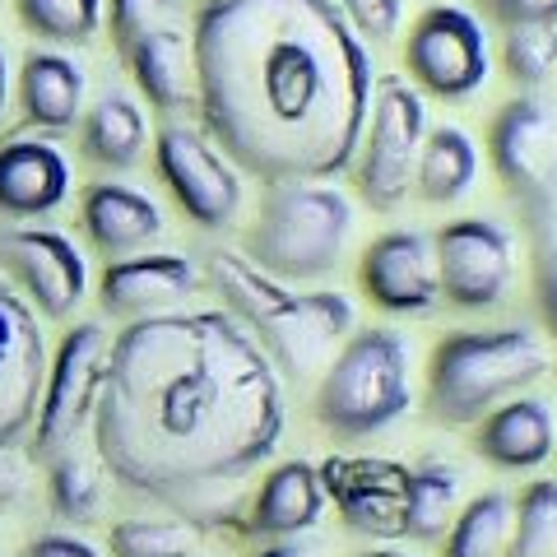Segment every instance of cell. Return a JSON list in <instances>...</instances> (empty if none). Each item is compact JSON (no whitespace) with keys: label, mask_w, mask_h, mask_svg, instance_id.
<instances>
[{"label":"cell","mask_w":557,"mask_h":557,"mask_svg":"<svg viewBox=\"0 0 557 557\" xmlns=\"http://www.w3.org/2000/svg\"><path fill=\"white\" fill-rule=\"evenodd\" d=\"M284 386L228 311L131 321L108 344L94 405L102 469L139 497L186 507L274 456Z\"/></svg>","instance_id":"1"},{"label":"cell","mask_w":557,"mask_h":557,"mask_svg":"<svg viewBox=\"0 0 557 557\" xmlns=\"http://www.w3.org/2000/svg\"><path fill=\"white\" fill-rule=\"evenodd\" d=\"M205 135L260 182H325L358 153L372 57L330 0H205L190 28Z\"/></svg>","instance_id":"2"},{"label":"cell","mask_w":557,"mask_h":557,"mask_svg":"<svg viewBox=\"0 0 557 557\" xmlns=\"http://www.w3.org/2000/svg\"><path fill=\"white\" fill-rule=\"evenodd\" d=\"M209 284L228 302V317L260 344L270 368L288 381L325 372L354 325V307L344 293H288L237 251L209 256Z\"/></svg>","instance_id":"3"},{"label":"cell","mask_w":557,"mask_h":557,"mask_svg":"<svg viewBox=\"0 0 557 557\" xmlns=\"http://www.w3.org/2000/svg\"><path fill=\"white\" fill-rule=\"evenodd\" d=\"M548 372V348L525 325L460 330L432 348L428 409L446 428H474L497 405L525 395Z\"/></svg>","instance_id":"4"},{"label":"cell","mask_w":557,"mask_h":557,"mask_svg":"<svg viewBox=\"0 0 557 557\" xmlns=\"http://www.w3.org/2000/svg\"><path fill=\"white\" fill-rule=\"evenodd\" d=\"M354 233V209L335 186L278 182L247 228V260L270 278H321L339 265Z\"/></svg>","instance_id":"5"},{"label":"cell","mask_w":557,"mask_h":557,"mask_svg":"<svg viewBox=\"0 0 557 557\" xmlns=\"http://www.w3.org/2000/svg\"><path fill=\"white\" fill-rule=\"evenodd\" d=\"M409 344L395 330H362L339 344L317 386V418L335 437H372L409 413Z\"/></svg>","instance_id":"6"},{"label":"cell","mask_w":557,"mask_h":557,"mask_svg":"<svg viewBox=\"0 0 557 557\" xmlns=\"http://www.w3.org/2000/svg\"><path fill=\"white\" fill-rule=\"evenodd\" d=\"M423 131H428V112L418 89L409 79L386 75L372 89L368 126H362L354 163H348L358 177V196L372 209H381V214L405 205L413 186L418 149H423Z\"/></svg>","instance_id":"7"},{"label":"cell","mask_w":557,"mask_h":557,"mask_svg":"<svg viewBox=\"0 0 557 557\" xmlns=\"http://www.w3.org/2000/svg\"><path fill=\"white\" fill-rule=\"evenodd\" d=\"M108 330L98 321H79L70 335L57 344V358L47 362L42 376V399L28 428L33 460H57L65 456L75 437L94 423V405L102 391V368H108Z\"/></svg>","instance_id":"8"},{"label":"cell","mask_w":557,"mask_h":557,"mask_svg":"<svg viewBox=\"0 0 557 557\" xmlns=\"http://www.w3.org/2000/svg\"><path fill=\"white\" fill-rule=\"evenodd\" d=\"M153 163H159V177L168 182L172 200L182 205V214L190 223L219 233L237 219L242 177L205 131L168 121V126L153 135Z\"/></svg>","instance_id":"9"},{"label":"cell","mask_w":557,"mask_h":557,"mask_svg":"<svg viewBox=\"0 0 557 557\" xmlns=\"http://www.w3.org/2000/svg\"><path fill=\"white\" fill-rule=\"evenodd\" d=\"M405 70L413 75L418 89L460 102L479 94L493 70V51L479 20L460 5H432L418 14L405 42Z\"/></svg>","instance_id":"10"},{"label":"cell","mask_w":557,"mask_h":557,"mask_svg":"<svg viewBox=\"0 0 557 557\" xmlns=\"http://www.w3.org/2000/svg\"><path fill=\"white\" fill-rule=\"evenodd\" d=\"M437 256V288L450 307L483 311L507 298L516 278V242L493 219H456L432 237Z\"/></svg>","instance_id":"11"},{"label":"cell","mask_w":557,"mask_h":557,"mask_svg":"<svg viewBox=\"0 0 557 557\" xmlns=\"http://www.w3.org/2000/svg\"><path fill=\"white\" fill-rule=\"evenodd\" d=\"M0 265L14 278V293H24L33 311L47 321L75 317V307L89 293V265L65 233L33 228V223H0Z\"/></svg>","instance_id":"12"},{"label":"cell","mask_w":557,"mask_h":557,"mask_svg":"<svg viewBox=\"0 0 557 557\" xmlns=\"http://www.w3.org/2000/svg\"><path fill=\"white\" fill-rule=\"evenodd\" d=\"M497 177L525 205L557 200V112L539 98H516L493 116L487 131Z\"/></svg>","instance_id":"13"},{"label":"cell","mask_w":557,"mask_h":557,"mask_svg":"<svg viewBox=\"0 0 557 557\" xmlns=\"http://www.w3.org/2000/svg\"><path fill=\"white\" fill-rule=\"evenodd\" d=\"M47 376V344L42 325L14 284L0 278V450H10L20 437H28L33 413L42 399Z\"/></svg>","instance_id":"14"},{"label":"cell","mask_w":557,"mask_h":557,"mask_svg":"<svg viewBox=\"0 0 557 557\" xmlns=\"http://www.w3.org/2000/svg\"><path fill=\"white\" fill-rule=\"evenodd\" d=\"M358 284L372 298V307L391 311V317H423L442 302L437 288V256H432V237L395 228L381 233L358 265Z\"/></svg>","instance_id":"15"},{"label":"cell","mask_w":557,"mask_h":557,"mask_svg":"<svg viewBox=\"0 0 557 557\" xmlns=\"http://www.w3.org/2000/svg\"><path fill=\"white\" fill-rule=\"evenodd\" d=\"M200 274L186 256L177 251H139V256H121L112 260L98 278V298L102 311L116 321H149V317H168L177 311L190 293H196Z\"/></svg>","instance_id":"16"},{"label":"cell","mask_w":557,"mask_h":557,"mask_svg":"<svg viewBox=\"0 0 557 557\" xmlns=\"http://www.w3.org/2000/svg\"><path fill=\"white\" fill-rule=\"evenodd\" d=\"M70 196V163L47 135H10L0 145V219L33 223Z\"/></svg>","instance_id":"17"},{"label":"cell","mask_w":557,"mask_h":557,"mask_svg":"<svg viewBox=\"0 0 557 557\" xmlns=\"http://www.w3.org/2000/svg\"><path fill=\"white\" fill-rule=\"evenodd\" d=\"M79 223L108 260L139 256L153 237L163 233L159 205H153L145 190L126 186V182H94L79 200Z\"/></svg>","instance_id":"18"},{"label":"cell","mask_w":557,"mask_h":557,"mask_svg":"<svg viewBox=\"0 0 557 557\" xmlns=\"http://www.w3.org/2000/svg\"><path fill=\"white\" fill-rule=\"evenodd\" d=\"M553 413L544 399L516 395L474 423V450L497 469H539L553 456Z\"/></svg>","instance_id":"19"},{"label":"cell","mask_w":557,"mask_h":557,"mask_svg":"<svg viewBox=\"0 0 557 557\" xmlns=\"http://www.w3.org/2000/svg\"><path fill=\"white\" fill-rule=\"evenodd\" d=\"M325 511V479L317 465L288 460L270 469V479L260 483V493L251 502L247 534L256 539H298L321 520Z\"/></svg>","instance_id":"20"},{"label":"cell","mask_w":557,"mask_h":557,"mask_svg":"<svg viewBox=\"0 0 557 557\" xmlns=\"http://www.w3.org/2000/svg\"><path fill=\"white\" fill-rule=\"evenodd\" d=\"M121 61L135 75V89L159 112L196 108V70H190V38L182 28H153L139 42L121 51Z\"/></svg>","instance_id":"21"},{"label":"cell","mask_w":557,"mask_h":557,"mask_svg":"<svg viewBox=\"0 0 557 557\" xmlns=\"http://www.w3.org/2000/svg\"><path fill=\"white\" fill-rule=\"evenodd\" d=\"M20 112L42 135L70 131L84 116V70L61 51H28L20 61Z\"/></svg>","instance_id":"22"},{"label":"cell","mask_w":557,"mask_h":557,"mask_svg":"<svg viewBox=\"0 0 557 557\" xmlns=\"http://www.w3.org/2000/svg\"><path fill=\"white\" fill-rule=\"evenodd\" d=\"M145 145H149V126H145V112L135 108L126 94H108L98 98L89 112L79 116V149L84 159L108 168V172H126L145 159Z\"/></svg>","instance_id":"23"},{"label":"cell","mask_w":557,"mask_h":557,"mask_svg":"<svg viewBox=\"0 0 557 557\" xmlns=\"http://www.w3.org/2000/svg\"><path fill=\"white\" fill-rule=\"evenodd\" d=\"M479 177V149L460 126H442L423 135L413 163V190L428 205H456Z\"/></svg>","instance_id":"24"},{"label":"cell","mask_w":557,"mask_h":557,"mask_svg":"<svg viewBox=\"0 0 557 557\" xmlns=\"http://www.w3.org/2000/svg\"><path fill=\"white\" fill-rule=\"evenodd\" d=\"M381 465H330L321 469V479L339 493V507L354 530L372 534H399V483L405 469L395 474V483H376Z\"/></svg>","instance_id":"25"},{"label":"cell","mask_w":557,"mask_h":557,"mask_svg":"<svg viewBox=\"0 0 557 557\" xmlns=\"http://www.w3.org/2000/svg\"><path fill=\"white\" fill-rule=\"evenodd\" d=\"M460 507V474L450 465H418L399 483V534L442 539Z\"/></svg>","instance_id":"26"},{"label":"cell","mask_w":557,"mask_h":557,"mask_svg":"<svg viewBox=\"0 0 557 557\" xmlns=\"http://www.w3.org/2000/svg\"><path fill=\"white\" fill-rule=\"evenodd\" d=\"M511 516H516L511 497H502V493L474 497L465 511H456V520H450L446 557H507Z\"/></svg>","instance_id":"27"},{"label":"cell","mask_w":557,"mask_h":557,"mask_svg":"<svg viewBox=\"0 0 557 557\" xmlns=\"http://www.w3.org/2000/svg\"><path fill=\"white\" fill-rule=\"evenodd\" d=\"M20 24L42 42L79 47L102 24V0H14Z\"/></svg>","instance_id":"28"},{"label":"cell","mask_w":557,"mask_h":557,"mask_svg":"<svg viewBox=\"0 0 557 557\" xmlns=\"http://www.w3.org/2000/svg\"><path fill=\"white\" fill-rule=\"evenodd\" d=\"M112 557H196L200 534L186 520H116L108 534Z\"/></svg>","instance_id":"29"},{"label":"cell","mask_w":557,"mask_h":557,"mask_svg":"<svg viewBox=\"0 0 557 557\" xmlns=\"http://www.w3.org/2000/svg\"><path fill=\"white\" fill-rule=\"evenodd\" d=\"M507 557H557V479H539L525 487L511 516Z\"/></svg>","instance_id":"30"},{"label":"cell","mask_w":557,"mask_h":557,"mask_svg":"<svg viewBox=\"0 0 557 557\" xmlns=\"http://www.w3.org/2000/svg\"><path fill=\"white\" fill-rule=\"evenodd\" d=\"M47 502L51 511H57L61 520H75V525H84V520H94L98 507H102V483H98V469L89 460L79 456H57L47 469Z\"/></svg>","instance_id":"31"},{"label":"cell","mask_w":557,"mask_h":557,"mask_svg":"<svg viewBox=\"0 0 557 557\" xmlns=\"http://www.w3.org/2000/svg\"><path fill=\"white\" fill-rule=\"evenodd\" d=\"M502 65L520 89H539L544 79H553L557 70V28H507L502 38Z\"/></svg>","instance_id":"32"},{"label":"cell","mask_w":557,"mask_h":557,"mask_svg":"<svg viewBox=\"0 0 557 557\" xmlns=\"http://www.w3.org/2000/svg\"><path fill=\"white\" fill-rule=\"evenodd\" d=\"M525 219H530V247H534L539 307H544V321L557 335V200L525 205Z\"/></svg>","instance_id":"33"},{"label":"cell","mask_w":557,"mask_h":557,"mask_svg":"<svg viewBox=\"0 0 557 557\" xmlns=\"http://www.w3.org/2000/svg\"><path fill=\"white\" fill-rule=\"evenodd\" d=\"M172 10H177V0H108V24H112L116 51H126L153 28H168Z\"/></svg>","instance_id":"34"},{"label":"cell","mask_w":557,"mask_h":557,"mask_svg":"<svg viewBox=\"0 0 557 557\" xmlns=\"http://www.w3.org/2000/svg\"><path fill=\"white\" fill-rule=\"evenodd\" d=\"M344 24L358 33V38H372V42H386L395 38L399 20H405V0H330Z\"/></svg>","instance_id":"35"},{"label":"cell","mask_w":557,"mask_h":557,"mask_svg":"<svg viewBox=\"0 0 557 557\" xmlns=\"http://www.w3.org/2000/svg\"><path fill=\"white\" fill-rule=\"evenodd\" d=\"M502 28H557V0H487Z\"/></svg>","instance_id":"36"},{"label":"cell","mask_w":557,"mask_h":557,"mask_svg":"<svg viewBox=\"0 0 557 557\" xmlns=\"http://www.w3.org/2000/svg\"><path fill=\"white\" fill-rule=\"evenodd\" d=\"M24 557H98V548L94 544H84V539H75V534H38L33 544L24 548Z\"/></svg>","instance_id":"37"},{"label":"cell","mask_w":557,"mask_h":557,"mask_svg":"<svg viewBox=\"0 0 557 557\" xmlns=\"http://www.w3.org/2000/svg\"><path fill=\"white\" fill-rule=\"evenodd\" d=\"M20 497H24V465L10 450H0V511H10Z\"/></svg>","instance_id":"38"},{"label":"cell","mask_w":557,"mask_h":557,"mask_svg":"<svg viewBox=\"0 0 557 557\" xmlns=\"http://www.w3.org/2000/svg\"><path fill=\"white\" fill-rule=\"evenodd\" d=\"M256 557H317L307 544H293V539H278L274 548H265V553H256Z\"/></svg>","instance_id":"39"},{"label":"cell","mask_w":557,"mask_h":557,"mask_svg":"<svg viewBox=\"0 0 557 557\" xmlns=\"http://www.w3.org/2000/svg\"><path fill=\"white\" fill-rule=\"evenodd\" d=\"M5 108H10V61L0 51V121H5Z\"/></svg>","instance_id":"40"},{"label":"cell","mask_w":557,"mask_h":557,"mask_svg":"<svg viewBox=\"0 0 557 557\" xmlns=\"http://www.w3.org/2000/svg\"><path fill=\"white\" fill-rule=\"evenodd\" d=\"M362 557H409V553H399V548H372V553H362Z\"/></svg>","instance_id":"41"}]
</instances>
